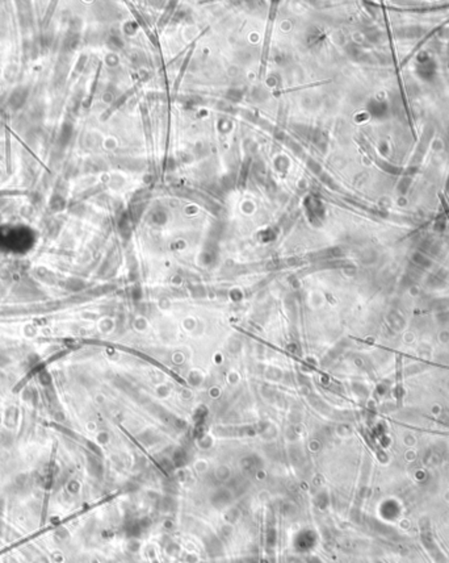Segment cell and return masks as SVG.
Segmentation results:
<instances>
[{
	"mask_svg": "<svg viewBox=\"0 0 449 563\" xmlns=\"http://www.w3.org/2000/svg\"><path fill=\"white\" fill-rule=\"evenodd\" d=\"M447 24H449V18H448V20H446V21H443V22H442V24H440V25L435 26V28L432 29V30H431V32H430V33H427V34H426V36H424V37H423V38H422V40H421V41H419V42H418V43H417V45H415V46H414V49H413V50H411V53H410V54H407V55H406V58H405V59H403V61H402V62H401V66H405V65H406L407 62H409V61H410V59H411V58H413V57H414V55L417 54L418 51L421 50V49H422V46H423L424 43L427 42V41H428V40H430V38H431V37H434V36H435L436 33H438V32H440V30H442V29H443V26H446V25H447Z\"/></svg>",
	"mask_w": 449,
	"mask_h": 563,
	"instance_id": "3957f363",
	"label": "cell"
},
{
	"mask_svg": "<svg viewBox=\"0 0 449 563\" xmlns=\"http://www.w3.org/2000/svg\"><path fill=\"white\" fill-rule=\"evenodd\" d=\"M439 198H440V202H442V204H443V208H444V211H446V215H447V217H448V220H449V204H448V202H447L446 198H444V195H443V194H439Z\"/></svg>",
	"mask_w": 449,
	"mask_h": 563,
	"instance_id": "277c9868",
	"label": "cell"
},
{
	"mask_svg": "<svg viewBox=\"0 0 449 563\" xmlns=\"http://www.w3.org/2000/svg\"><path fill=\"white\" fill-rule=\"evenodd\" d=\"M447 194L449 195V178H448V182H447Z\"/></svg>",
	"mask_w": 449,
	"mask_h": 563,
	"instance_id": "5b68a950",
	"label": "cell"
},
{
	"mask_svg": "<svg viewBox=\"0 0 449 563\" xmlns=\"http://www.w3.org/2000/svg\"><path fill=\"white\" fill-rule=\"evenodd\" d=\"M395 399L398 405L402 404L403 395H405V390H403V365H402V355H397L395 357Z\"/></svg>",
	"mask_w": 449,
	"mask_h": 563,
	"instance_id": "7a4b0ae2",
	"label": "cell"
},
{
	"mask_svg": "<svg viewBox=\"0 0 449 563\" xmlns=\"http://www.w3.org/2000/svg\"><path fill=\"white\" fill-rule=\"evenodd\" d=\"M386 25H388V30H389V38H390V49H392V57H393V62H394V67H395V74H397V79H398L399 91H401V96H402L403 105H405V111H406V115H407V117H409V124H410V129H411V133H413L414 137H417V133H415V128H414V123H413V116H411V109H410L409 99H407L406 91H405V86H403L402 76H401V70H399V66H398V63H397V61H398V58H397V54H395L394 41H393L392 33H390V29H389V21H388V18H386Z\"/></svg>",
	"mask_w": 449,
	"mask_h": 563,
	"instance_id": "6da1fadb",
	"label": "cell"
}]
</instances>
